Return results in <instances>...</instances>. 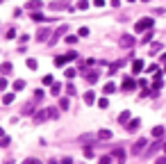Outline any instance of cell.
<instances>
[{
    "label": "cell",
    "instance_id": "cell-5",
    "mask_svg": "<svg viewBox=\"0 0 166 164\" xmlns=\"http://www.w3.org/2000/svg\"><path fill=\"white\" fill-rule=\"evenodd\" d=\"M139 125H141V121H139V119H130L125 128H128V132H136V130H139Z\"/></svg>",
    "mask_w": 166,
    "mask_h": 164
},
{
    "label": "cell",
    "instance_id": "cell-46",
    "mask_svg": "<svg viewBox=\"0 0 166 164\" xmlns=\"http://www.w3.org/2000/svg\"><path fill=\"white\" fill-rule=\"evenodd\" d=\"M0 137H5V132H2V128H0Z\"/></svg>",
    "mask_w": 166,
    "mask_h": 164
},
{
    "label": "cell",
    "instance_id": "cell-7",
    "mask_svg": "<svg viewBox=\"0 0 166 164\" xmlns=\"http://www.w3.org/2000/svg\"><path fill=\"white\" fill-rule=\"evenodd\" d=\"M121 46H123V48H132V46H134V37H130V34H125V37L121 39Z\"/></svg>",
    "mask_w": 166,
    "mask_h": 164
},
{
    "label": "cell",
    "instance_id": "cell-33",
    "mask_svg": "<svg viewBox=\"0 0 166 164\" xmlns=\"http://www.w3.org/2000/svg\"><path fill=\"white\" fill-rule=\"evenodd\" d=\"M89 7V0H80L77 2V9H87Z\"/></svg>",
    "mask_w": 166,
    "mask_h": 164
},
{
    "label": "cell",
    "instance_id": "cell-43",
    "mask_svg": "<svg viewBox=\"0 0 166 164\" xmlns=\"http://www.w3.org/2000/svg\"><path fill=\"white\" fill-rule=\"evenodd\" d=\"M93 5L96 7H105V0H93Z\"/></svg>",
    "mask_w": 166,
    "mask_h": 164
},
{
    "label": "cell",
    "instance_id": "cell-44",
    "mask_svg": "<svg viewBox=\"0 0 166 164\" xmlns=\"http://www.w3.org/2000/svg\"><path fill=\"white\" fill-rule=\"evenodd\" d=\"M109 5H112V7H118V5H121V0H109Z\"/></svg>",
    "mask_w": 166,
    "mask_h": 164
},
{
    "label": "cell",
    "instance_id": "cell-35",
    "mask_svg": "<svg viewBox=\"0 0 166 164\" xmlns=\"http://www.w3.org/2000/svg\"><path fill=\"white\" fill-rule=\"evenodd\" d=\"M77 34H80V37H89V27H80Z\"/></svg>",
    "mask_w": 166,
    "mask_h": 164
},
{
    "label": "cell",
    "instance_id": "cell-20",
    "mask_svg": "<svg viewBox=\"0 0 166 164\" xmlns=\"http://www.w3.org/2000/svg\"><path fill=\"white\" fill-rule=\"evenodd\" d=\"M48 37H50V32H48V30H41V32L37 34V41H45Z\"/></svg>",
    "mask_w": 166,
    "mask_h": 164
},
{
    "label": "cell",
    "instance_id": "cell-21",
    "mask_svg": "<svg viewBox=\"0 0 166 164\" xmlns=\"http://www.w3.org/2000/svg\"><path fill=\"white\" fill-rule=\"evenodd\" d=\"M11 100H14V91H9V93H5V96H2V103L5 105H9Z\"/></svg>",
    "mask_w": 166,
    "mask_h": 164
},
{
    "label": "cell",
    "instance_id": "cell-28",
    "mask_svg": "<svg viewBox=\"0 0 166 164\" xmlns=\"http://www.w3.org/2000/svg\"><path fill=\"white\" fill-rule=\"evenodd\" d=\"M112 160H114V157H112V155H102L98 164H112Z\"/></svg>",
    "mask_w": 166,
    "mask_h": 164
},
{
    "label": "cell",
    "instance_id": "cell-3",
    "mask_svg": "<svg viewBox=\"0 0 166 164\" xmlns=\"http://www.w3.org/2000/svg\"><path fill=\"white\" fill-rule=\"evenodd\" d=\"M75 57H77V52H68V55H61V57H57V59H55V64H57V66H64V64H68V62H73V59H75Z\"/></svg>",
    "mask_w": 166,
    "mask_h": 164
},
{
    "label": "cell",
    "instance_id": "cell-47",
    "mask_svg": "<svg viewBox=\"0 0 166 164\" xmlns=\"http://www.w3.org/2000/svg\"><path fill=\"white\" fill-rule=\"evenodd\" d=\"M48 164H57V162H55V160H50V162H48Z\"/></svg>",
    "mask_w": 166,
    "mask_h": 164
},
{
    "label": "cell",
    "instance_id": "cell-2",
    "mask_svg": "<svg viewBox=\"0 0 166 164\" xmlns=\"http://www.w3.org/2000/svg\"><path fill=\"white\" fill-rule=\"evenodd\" d=\"M152 23H155L152 18H141V21L134 23V30H136V32H148V30L152 27Z\"/></svg>",
    "mask_w": 166,
    "mask_h": 164
},
{
    "label": "cell",
    "instance_id": "cell-13",
    "mask_svg": "<svg viewBox=\"0 0 166 164\" xmlns=\"http://www.w3.org/2000/svg\"><path fill=\"white\" fill-rule=\"evenodd\" d=\"M30 18H32L34 23H43V21H50V18H45L43 14H39V11H32V16H30Z\"/></svg>",
    "mask_w": 166,
    "mask_h": 164
},
{
    "label": "cell",
    "instance_id": "cell-4",
    "mask_svg": "<svg viewBox=\"0 0 166 164\" xmlns=\"http://www.w3.org/2000/svg\"><path fill=\"white\" fill-rule=\"evenodd\" d=\"M146 146H148V139H139V141L134 144V148H132V153H136V155H141L146 150Z\"/></svg>",
    "mask_w": 166,
    "mask_h": 164
},
{
    "label": "cell",
    "instance_id": "cell-10",
    "mask_svg": "<svg viewBox=\"0 0 166 164\" xmlns=\"http://www.w3.org/2000/svg\"><path fill=\"white\" fill-rule=\"evenodd\" d=\"M50 9H73L71 2H50Z\"/></svg>",
    "mask_w": 166,
    "mask_h": 164
},
{
    "label": "cell",
    "instance_id": "cell-32",
    "mask_svg": "<svg viewBox=\"0 0 166 164\" xmlns=\"http://www.w3.org/2000/svg\"><path fill=\"white\" fill-rule=\"evenodd\" d=\"M159 146H164V144H159V141H157V144H152L150 148H148V153H157V150H159Z\"/></svg>",
    "mask_w": 166,
    "mask_h": 164
},
{
    "label": "cell",
    "instance_id": "cell-41",
    "mask_svg": "<svg viewBox=\"0 0 166 164\" xmlns=\"http://www.w3.org/2000/svg\"><path fill=\"white\" fill-rule=\"evenodd\" d=\"M23 164H41V162H39L37 157H34V160H32V157H30V160H25V162H23Z\"/></svg>",
    "mask_w": 166,
    "mask_h": 164
},
{
    "label": "cell",
    "instance_id": "cell-51",
    "mask_svg": "<svg viewBox=\"0 0 166 164\" xmlns=\"http://www.w3.org/2000/svg\"><path fill=\"white\" fill-rule=\"evenodd\" d=\"M130 2H132V0H130Z\"/></svg>",
    "mask_w": 166,
    "mask_h": 164
},
{
    "label": "cell",
    "instance_id": "cell-45",
    "mask_svg": "<svg viewBox=\"0 0 166 164\" xmlns=\"http://www.w3.org/2000/svg\"><path fill=\"white\" fill-rule=\"evenodd\" d=\"M61 164H73V160H71V157H66V160L61 162Z\"/></svg>",
    "mask_w": 166,
    "mask_h": 164
},
{
    "label": "cell",
    "instance_id": "cell-39",
    "mask_svg": "<svg viewBox=\"0 0 166 164\" xmlns=\"http://www.w3.org/2000/svg\"><path fill=\"white\" fill-rule=\"evenodd\" d=\"M66 93H68V96H73V93H75V87L68 84V87H66Z\"/></svg>",
    "mask_w": 166,
    "mask_h": 164
},
{
    "label": "cell",
    "instance_id": "cell-29",
    "mask_svg": "<svg viewBox=\"0 0 166 164\" xmlns=\"http://www.w3.org/2000/svg\"><path fill=\"white\" fill-rule=\"evenodd\" d=\"M25 64H27V68H32V71H37V59H32V57H30V59H27Z\"/></svg>",
    "mask_w": 166,
    "mask_h": 164
},
{
    "label": "cell",
    "instance_id": "cell-1",
    "mask_svg": "<svg viewBox=\"0 0 166 164\" xmlns=\"http://www.w3.org/2000/svg\"><path fill=\"white\" fill-rule=\"evenodd\" d=\"M55 116H57V112H55V109L53 107H43V109H39V112L37 114H34V123H43V121H48V119H55Z\"/></svg>",
    "mask_w": 166,
    "mask_h": 164
},
{
    "label": "cell",
    "instance_id": "cell-30",
    "mask_svg": "<svg viewBox=\"0 0 166 164\" xmlns=\"http://www.w3.org/2000/svg\"><path fill=\"white\" fill-rule=\"evenodd\" d=\"M68 105H71L68 98H61V100H59V107H61V109H68Z\"/></svg>",
    "mask_w": 166,
    "mask_h": 164
},
{
    "label": "cell",
    "instance_id": "cell-48",
    "mask_svg": "<svg viewBox=\"0 0 166 164\" xmlns=\"http://www.w3.org/2000/svg\"><path fill=\"white\" fill-rule=\"evenodd\" d=\"M164 155H166V144H164Z\"/></svg>",
    "mask_w": 166,
    "mask_h": 164
},
{
    "label": "cell",
    "instance_id": "cell-9",
    "mask_svg": "<svg viewBox=\"0 0 166 164\" xmlns=\"http://www.w3.org/2000/svg\"><path fill=\"white\" fill-rule=\"evenodd\" d=\"M164 87V80H162V73H155V82H152V89H162Z\"/></svg>",
    "mask_w": 166,
    "mask_h": 164
},
{
    "label": "cell",
    "instance_id": "cell-37",
    "mask_svg": "<svg viewBox=\"0 0 166 164\" xmlns=\"http://www.w3.org/2000/svg\"><path fill=\"white\" fill-rule=\"evenodd\" d=\"M5 89H7V80L0 78V91H5Z\"/></svg>",
    "mask_w": 166,
    "mask_h": 164
},
{
    "label": "cell",
    "instance_id": "cell-17",
    "mask_svg": "<svg viewBox=\"0 0 166 164\" xmlns=\"http://www.w3.org/2000/svg\"><path fill=\"white\" fill-rule=\"evenodd\" d=\"M84 103H87V105H93V103H96V93H93V91H87V93H84Z\"/></svg>",
    "mask_w": 166,
    "mask_h": 164
},
{
    "label": "cell",
    "instance_id": "cell-27",
    "mask_svg": "<svg viewBox=\"0 0 166 164\" xmlns=\"http://www.w3.org/2000/svg\"><path fill=\"white\" fill-rule=\"evenodd\" d=\"M98 137H100V139H112V132H109V130H100Z\"/></svg>",
    "mask_w": 166,
    "mask_h": 164
},
{
    "label": "cell",
    "instance_id": "cell-31",
    "mask_svg": "<svg viewBox=\"0 0 166 164\" xmlns=\"http://www.w3.org/2000/svg\"><path fill=\"white\" fill-rule=\"evenodd\" d=\"M107 105H109L107 98H100V100H98V107H100V109H107Z\"/></svg>",
    "mask_w": 166,
    "mask_h": 164
},
{
    "label": "cell",
    "instance_id": "cell-11",
    "mask_svg": "<svg viewBox=\"0 0 166 164\" xmlns=\"http://www.w3.org/2000/svg\"><path fill=\"white\" fill-rule=\"evenodd\" d=\"M144 71V59H134L132 62V73H141Z\"/></svg>",
    "mask_w": 166,
    "mask_h": 164
},
{
    "label": "cell",
    "instance_id": "cell-24",
    "mask_svg": "<svg viewBox=\"0 0 166 164\" xmlns=\"http://www.w3.org/2000/svg\"><path fill=\"white\" fill-rule=\"evenodd\" d=\"M23 87H25V80H16L14 82V91H21Z\"/></svg>",
    "mask_w": 166,
    "mask_h": 164
},
{
    "label": "cell",
    "instance_id": "cell-19",
    "mask_svg": "<svg viewBox=\"0 0 166 164\" xmlns=\"http://www.w3.org/2000/svg\"><path fill=\"white\" fill-rule=\"evenodd\" d=\"M162 134H164V128H162V125L152 128V137H155V139H159V137H162Z\"/></svg>",
    "mask_w": 166,
    "mask_h": 164
},
{
    "label": "cell",
    "instance_id": "cell-52",
    "mask_svg": "<svg viewBox=\"0 0 166 164\" xmlns=\"http://www.w3.org/2000/svg\"><path fill=\"white\" fill-rule=\"evenodd\" d=\"M0 2H2V0H0Z\"/></svg>",
    "mask_w": 166,
    "mask_h": 164
},
{
    "label": "cell",
    "instance_id": "cell-23",
    "mask_svg": "<svg viewBox=\"0 0 166 164\" xmlns=\"http://www.w3.org/2000/svg\"><path fill=\"white\" fill-rule=\"evenodd\" d=\"M64 75H66L68 80H73V78L77 75V71H75V68H66V71H64Z\"/></svg>",
    "mask_w": 166,
    "mask_h": 164
},
{
    "label": "cell",
    "instance_id": "cell-36",
    "mask_svg": "<svg viewBox=\"0 0 166 164\" xmlns=\"http://www.w3.org/2000/svg\"><path fill=\"white\" fill-rule=\"evenodd\" d=\"M53 82H55L53 75H43V84H53Z\"/></svg>",
    "mask_w": 166,
    "mask_h": 164
},
{
    "label": "cell",
    "instance_id": "cell-14",
    "mask_svg": "<svg viewBox=\"0 0 166 164\" xmlns=\"http://www.w3.org/2000/svg\"><path fill=\"white\" fill-rule=\"evenodd\" d=\"M112 157H116L118 162H125V150H123V148H116V150L112 153Z\"/></svg>",
    "mask_w": 166,
    "mask_h": 164
},
{
    "label": "cell",
    "instance_id": "cell-8",
    "mask_svg": "<svg viewBox=\"0 0 166 164\" xmlns=\"http://www.w3.org/2000/svg\"><path fill=\"white\" fill-rule=\"evenodd\" d=\"M66 30H68L66 25H59V27H57V32L53 34V39H50V43H57V39H59V37H61V34H64Z\"/></svg>",
    "mask_w": 166,
    "mask_h": 164
},
{
    "label": "cell",
    "instance_id": "cell-16",
    "mask_svg": "<svg viewBox=\"0 0 166 164\" xmlns=\"http://www.w3.org/2000/svg\"><path fill=\"white\" fill-rule=\"evenodd\" d=\"M84 78H87V82H89V84H93V82H98V78H100V75L96 73V71H91V73H87V75H84Z\"/></svg>",
    "mask_w": 166,
    "mask_h": 164
},
{
    "label": "cell",
    "instance_id": "cell-26",
    "mask_svg": "<svg viewBox=\"0 0 166 164\" xmlns=\"http://www.w3.org/2000/svg\"><path fill=\"white\" fill-rule=\"evenodd\" d=\"M118 121H121V123H128V121H130V112H128V109H125V112L118 116Z\"/></svg>",
    "mask_w": 166,
    "mask_h": 164
},
{
    "label": "cell",
    "instance_id": "cell-40",
    "mask_svg": "<svg viewBox=\"0 0 166 164\" xmlns=\"http://www.w3.org/2000/svg\"><path fill=\"white\" fill-rule=\"evenodd\" d=\"M150 50H152V52H157V50H162V43H152V46H150Z\"/></svg>",
    "mask_w": 166,
    "mask_h": 164
},
{
    "label": "cell",
    "instance_id": "cell-6",
    "mask_svg": "<svg viewBox=\"0 0 166 164\" xmlns=\"http://www.w3.org/2000/svg\"><path fill=\"white\" fill-rule=\"evenodd\" d=\"M134 87H136L134 78H125V80H123V91H132Z\"/></svg>",
    "mask_w": 166,
    "mask_h": 164
},
{
    "label": "cell",
    "instance_id": "cell-18",
    "mask_svg": "<svg viewBox=\"0 0 166 164\" xmlns=\"http://www.w3.org/2000/svg\"><path fill=\"white\" fill-rule=\"evenodd\" d=\"M152 37H155V34H152L150 30H148V32L144 34V37H141V43H150V41H152Z\"/></svg>",
    "mask_w": 166,
    "mask_h": 164
},
{
    "label": "cell",
    "instance_id": "cell-34",
    "mask_svg": "<svg viewBox=\"0 0 166 164\" xmlns=\"http://www.w3.org/2000/svg\"><path fill=\"white\" fill-rule=\"evenodd\" d=\"M75 41H77V37H73V34H68V37H66V43H68V46H73Z\"/></svg>",
    "mask_w": 166,
    "mask_h": 164
},
{
    "label": "cell",
    "instance_id": "cell-25",
    "mask_svg": "<svg viewBox=\"0 0 166 164\" xmlns=\"http://www.w3.org/2000/svg\"><path fill=\"white\" fill-rule=\"evenodd\" d=\"M59 89H61V84L53 82V89H50V93H53V96H59Z\"/></svg>",
    "mask_w": 166,
    "mask_h": 164
},
{
    "label": "cell",
    "instance_id": "cell-12",
    "mask_svg": "<svg viewBox=\"0 0 166 164\" xmlns=\"http://www.w3.org/2000/svg\"><path fill=\"white\" fill-rule=\"evenodd\" d=\"M116 91V84H114V82H107L105 87H102V93H105V96H109V93H114Z\"/></svg>",
    "mask_w": 166,
    "mask_h": 164
},
{
    "label": "cell",
    "instance_id": "cell-15",
    "mask_svg": "<svg viewBox=\"0 0 166 164\" xmlns=\"http://www.w3.org/2000/svg\"><path fill=\"white\" fill-rule=\"evenodd\" d=\"M25 7L30 9V11H37V9H41V2H39V0H30V2H27Z\"/></svg>",
    "mask_w": 166,
    "mask_h": 164
},
{
    "label": "cell",
    "instance_id": "cell-22",
    "mask_svg": "<svg viewBox=\"0 0 166 164\" xmlns=\"http://www.w3.org/2000/svg\"><path fill=\"white\" fill-rule=\"evenodd\" d=\"M0 73H5V75H7V73H11V64H9V62H5L2 66H0Z\"/></svg>",
    "mask_w": 166,
    "mask_h": 164
},
{
    "label": "cell",
    "instance_id": "cell-42",
    "mask_svg": "<svg viewBox=\"0 0 166 164\" xmlns=\"http://www.w3.org/2000/svg\"><path fill=\"white\" fill-rule=\"evenodd\" d=\"M155 164H166V155H162V157H157V160H155Z\"/></svg>",
    "mask_w": 166,
    "mask_h": 164
},
{
    "label": "cell",
    "instance_id": "cell-50",
    "mask_svg": "<svg viewBox=\"0 0 166 164\" xmlns=\"http://www.w3.org/2000/svg\"><path fill=\"white\" fill-rule=\"evenodd\" d=\"M164 73H166V68H164Z\"/></svg>",
    "mask_w": 166,
    "mask_h": 164
},
{
    "label": "cell",
    "instance_id": "cell-38",
    "mask_svg": "<svg viewBox=\"0 0 166 164\" xmlns=\"http://www.w3.org/2000/svg\"><path fill=\"white\" fill-rule=\"evenodd\" d=\"M41 98H43V91L37 89V93H34V100H41Z\"/></svg>",
    "mask_w": 166,
    "mask_h": 164
},
{
    "label": "cell",
    "instance_id": "cell-49",
    "mask_svg": "<svg viewBox=\"0 0 166 164\" xmlns=\"http://www.w3.org/2000/svg\"><path fill=\"white\" fill-rule=\"evenodd\" d=\"M144 2H150V0H144Z\"/></svg>",
    "mask_w": 166,
    "mask_h": 164
}]
</instances>
